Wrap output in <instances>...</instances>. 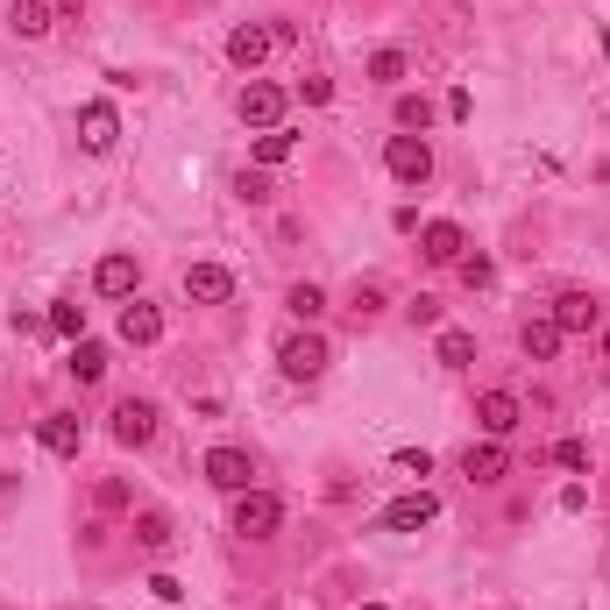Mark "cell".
<instances>
[{
    "mask_svg": "<svg viewBox=\"0 0 610 610\" xmlns=\"http://www.w3.org/2000/svg\"><path fill=\"white\" fill-rule=\"evenodd\" d=\"M383 171H391L405 192H419L426 177H434V142L426 136H391L383 142Z\"/></svg>",
    "mask_w": 610,
    "mask_h": 610,
    "instance_id": "1",
    "label": "cell"
},
{
    "mask_svg": "<svg viewBox=\"0 0 610 610\" xmlns=\"http://www.w3.org/2000/svg\"><path fill=\"white\" fill-rule=\"evenodd\" d=\"M326 362H334V348H326V334H285V348H277V369H285L291 383H312V377H326Z\"/></svg>",
    "mask_w": 610,
    "mask_h": 610,
    "instance_id": "2",
    "label": "cell"
},
{
    "mask_svg": "<svg viewBox=\"0 0 610 610\" xmlns=\"http://www.w3.org/2000/svg\"><path fill=\"white\" fill-rule=\"evenodd\" d=\"M277 526H285V497H271V490H242L234 497V532L242 540H271Z\"/></svg>",
    "mask_w": 610,
    "mask_h": 610,
    "instance_id": "3",
    "label": "cell"
},
{
    "mask_svg": "<svg viewBox=\"0 0 610 610\" xmlns=\"http://www.w3.org/2000/svg\"><path fill=\"white\" fill-rule=\"evenodd\" d=\"M285 107H291V93H285V85H271V79H249L242 100H234V114H242L249 128H285Z\"/></svg>",
    "mask_w": 610,
    "mask_h": 610,
    "instance_id": "4",
    "label": "cell"
},
{
    "mask_svg": "<svg viewBox=\"0 0 610 610\" xmlns=\"http://www.w3.org/2000/svg\"><path fill=\"white\" fill-rule=\"evenodd\" d=\"M107 434L122 440V448H150L157 440V405L150 398H122V405L107 412Z\"/></svg>",
    "mask_w": 610,
    "mask_h": 610,
    "instance_id": "5",
    "label": "cell"
},
{
    "mask_svg": "<svg viewBox=\"0 0 610 610\" xmlns=\"http://www.w3.org/2000/svg\"><path fill=\"white\" fill-rule=\"evenodd\" d=\"M206 483L214 490H228V497H242V490H256V461H249L242 448H206Z\"/></svg>",
    "mask_w": 610,
    "mask_h": 610,
    "instance_id": "6",
    "label": "cell"
},
{
    "mask_svg": "<svg viewBox=\"0 0 610 610\" xmlns=\"http://www.w3.org/2000/svg\"><path fill=\"white\" fill-rule=\"evenodd\" d=\"M475 426H483V440H511L518 426H526V405H518L511 391H483L475 398Z\"/></svg>",
    "mask_w": 610,
    "mask_h": 610,
    "instance_id": "7",
    "label": "cell"
},
{
    "mask_svg": "<svg viewBox=\"0 0 610 610\" xmlns=\"http://www.w3.org/2000/svg\"><path fill=\"white\" fill-rule=\"evenodd\" d=\"M434 518H440L434 490H405V497L383 504V532H419V526H434Z\"/></svg>",
    "mask_w": 610,
    "mask_h": 610,
    "instance_id": "8",
    "label": "cell"
},
{
    "mask_svg": "<svg viewBox=\"0 0 610 610\" xmlns=\"http://www.w3.org/2000/svg\"><path fill=\"white\" fill-rule=\"evenodd\" d=\"M185 299L192 306H228L234 299V271L228 263H185Z\"/></svg>",
    "mask_w": 610,
    "mask_h": 610,
    "instance_id": "9",
    "label": "cell"
},
{
    "mask_svg": "<svg viewBox=\"0 0 610 610\" xmlns=\"http://www.w3.org/2000/svg\"><path fill=\"white\" fill-rule=\"evenodd\" d=\"M136 285H142V263L128 256V249L100 256V271H93V291H100V299H136Z\"/></svg>",
    "mask_w": 610,
    "mask_h": 610,
    "instance_id": "10",
    "label": "cell"
},
{
    "mask_svg": "<svg viewBox=\"0 0 610 610\" xmlns=\"http://www.w3.org/2000/svg\"><path fill=\"white\" fill-rule=\"evenodd\" d=\"M114 136H122V114H114L107 100H85V107H79V142H85L93 157H107Z\"/></svg>",
    "mask_w": 610,
    "mask_h": 610,
    "instance_id": "11",
    "label": "cell"
},
{
    "mask_svg": "<svg viewBox=\"0 0 610 610\" xmlns=\"http://www.w3.org/2000/svg\"><path fill=\"white\" fill-rule=\"evenodd\" d=\"M271 50H277V36H271V28H256V22H242V28L228 36V65L249 71V79H256V65H263Z\"/></svg>",
    "mask_w": 610,
    "mask_h": 610,
    "instance_id": "12",
    "label": "cell"
},
{
    "mask_svg": "<svg viewBox=\"0 0 610 610\" xmlns=\"http://www.w3.org/2000/svg\"><path fill=\"white\" fill-rule=\"evenodd\" d=\"M461 249H469L461 220H426V228H419V256L426 263H461Z\"/></svg>",
    "mask_w": 610,
    "mask_h": 610,
    "instance_id": "13",
    "label": "cell"
},
{
    "mask_svg": "<svg viewBox=\"0 0 610 610\" xmlns=\"http://www.w3.org/2000/svg\"><path fill=\"white\" fill-rule=\"evenodd\" d=\"M461 475H469V483H504V475H511V454H504V440H475V448L461 454Z\"/></svg>",
    "mask_w": 610,
    "mask_h": 610,
    "instance_id": "14",
    "label": "cell"
},
{
    "mask_svg": "<svg viewBox=\"0 0 610 610\" xmlns=\"http://www.w3.org/2000/svg\"><path fill=\"white\" fill-rule=\"evenodd\" d=\"M546 320H554L561 334H589V326L603 320V306L589 299V291H561V299H554V312H546Z\"/></svg>",
    "mask_w": 610,
    "mask_h": 610,
    "instance_id": "15",
    "label": "cell"
},
{
    "mask_svg": "<svg viewBox=\"0 0 610 610\" xmlns=\"http://www.w3.org/2000/svg\"><path fill=\"white\" fill-rule=\"evenodd\" d=\"M122 341L128 348H150V341H163V312L150 299H128L122 306Z\"/></svg>",
    "mask_w": 610,
    "mask_h": 610,
    "instance_id": "16",
    "label": "cell"
},
{
    "mask_svg": "<svg viewBox=\"0 0 610 610\" xmlns=\"http://www.w3.org/2000/svg\"><path fill=\"white\" fill-rule=\"evenodd\" d=\"M36 440H43L50 454H79V448H85V419H79V412H50V419L36 426Z\"/></svg>",
    "mask_w": 610,
    "mask_h": 610,
    "instance_id": "17",
    "label": "cell"
},
{
    "mask_svg": "<svg viewBox=\"0 0 610 610\" xmlns=\"http://www.w3.org/2000/svg\"><path fill=\"white\" fill-rule=\"evenodd\" d=\"M561 341H568V334H561V326L546 320V312L518 326V348H526V362H554V355H561Z\"/></svg>",
    "mask_w": 610,
    "mask_h": 610,
    "instance_id": "18",
    "label": "cell"
},
{
    "mask_svg": "<svg viewBox=\"0 0 610 610\" xmlns=\"http://www.w3.org/2000/svg\"><path fill=\"white\" fill-rule=\"evenodd\" d=\"M8 28H14L22 43H43V36H50V8H43V0H14V8H8Z\"/></svg>",
    "mask_w": 610,
    "mask_h": 610,
    "instance_id": "19",
    "label": "cell"
},
{
    "mask_svg": "<svg viewBox=\"0 0 610 610\" xmlns=\"http://www.w3.org/2000/svg\"><path fill=\"white\" fill-rule=\"evenodd\" d=\"M299 157V136H291V128H263L256 136V163L263 171H277V163H291Z\"/></svg>",
    "mask_w": 610,
    "mask_h": 610,
    "instance_id": "20",
    "label": "cell"
},
{
    "mask_svg": "<svg viewBox=\"0 0 610 610\" xmlns=\"http://www.w3.org/2000/svg\"><path fill=\"white\" fill-rule=\"evenodd\" d=\"M71 377H79V383H100V377H107V348H100V341H71Z\"/></svg>",
    "mask_w": 610,
    "mask_h": 610,
    "instance_id": "21",
    "label": "cell"
},
{
    "mask_svg": "<svg viewBox=\"0 0 610 610\" xmlns=\"http://www.w3.org/2000/svg\"><path fill=\"white\" fill-rule=\"evenodd\" d=\"M398 128H405V136H426V128H434V100L426 93H398Z\"/></svg>",
    "mask_w": 610,
    "mask_h": 610,
    "instance_id": "22",
    "label": "cell"
},
{
    "mask_svg": "<svg viewBox=\"0 0 610 610\" xmlns=\"http://www.w3.org/2000/svg\"><path fill=\"white\" fill-rule=\"evenodd\" d=\"M285 306H291V320H299V326H312V320L326 312V291L306 277V285H291V291H285Z\"/></svg>",
    "mask_w": 610,
    "mask_h": 610,
    "instance_id": "23",
    "label": "cell"
},
{
    "mask_svg": "<svg viewBox=\"0 0 610 610\" xmlns=\"http://www.w3.org/2000/svg\"><path fill=\"white\" fill-rule=\"evenodd\" d=\"M440 362H448V369H469V362H475V334H461V326H440Z\"/></svg>",
    "mask_w": 610,
    "mask_h": 610,
    "instance_id": "24",
    "label": "cell"
},
{
    "mask_svg": "<svg viewBox=\"0 0 610 610\" xmlns=\"http://www.w3.org/2000/svg\"><path fill=\"white\" fill-rule=\"evenodd\" d=\"M136 546L163 554V546H171V518H163V511H136Z\"/></svg>",
    "mask_w": 610,
    "mask_h": 610,
    "instance_id": "25",
    "label": "cell"
},
{
    "mask_svg": "<svg viewBox=\"0 0 610 610\" xmlns=\"http://www.w3.org/2000/svg\"><path fill=\"white\" fill-rule=\"evenodd\" d=\"M405 71H412L405 50H377V57H369V79H377V85H405Z\"/></svg>",
    "mask_w": 610,
    "mask_h": 610,
    "instance_id": "26",
    "label": "cell"
},
{
    "mask_svg": "<svg viewBox=\"0 0 610 610\" xmlns=\"http://www.w3.org/2000/svg\"><path fill=\"white\" fill-rule=\"evenodd\" d=\"M50 334H65V341H85V306L57 299V306H50Z\"/></svg>",
    "mask_w": 610,
    "mask_h": 610,
    "instance_id": "27",
    "label": "cell"
},
{
    "mask_svg": "<svg viewBox=\"0 0 610 610\" xmlns=\"http://www.w3.org/2000/svg\"><path fill=\"white\" fill-rule=\"evenodd\" d=\"M234 192H242V199H249V206H271V199H277V185H271V171H242V177H234Z\"/></svg>",
    "mask_w": 610,
    "mask_h": 610,
    "instance_id": "28",
    "label": "cell"
},
{
    "mask_svg": "<svg viewBox=\"0 0 610 610\" xmlns=\"http://www.w3.org/2000/svg\"><path fill=\"white\" fill-rule=\"evenodd\" d=\"M554 461H561V469H568V475H589V448H583V440H554Z\"/></svg>",
    "mask_w": 610,
    "mask_h": 610,
    "instance_id": "29",
    "label": "cell"
},
{
    "mask_svg": "<svg viewBox=\"0 0 610 610\" xmlns=\"http://www.w3.org/2000/svg\"><path fill=\"white\" fill-rule=\"evenodd\" d=\"M383 306H391V299H383V285H377V277H369V285H355V320H377Z\"/></svg>",
    "mask_w": 610,
    "mask_h": 610,
    "instance_id": "30",
    "label": "cell"
},
{
    "mask_svg": "<svg viewBox=\"0 0 610 610\" xmlns=\"http://www.w3.org/2000/svg\"><path fill=\"white\" fill-rule=\"evenodd\" d=\"M128 504H136V490H128L122 475H107V483H100V511H128Z\"/></svg>",
    "mask_w": 610,
    "mask_h": 610,
    "instance_id": "31",
    "label": "cell"
},
{
    "mask_svg": "<svg viewBox=\"0 0 610 610\" xmlns=\"http://www.w3.org/2000/svg\"><path fill=\"white\" fill-rule=\"evenodd\" d=\"M405 320L412 326H440V299H434V291H419V299L405 306Z\"/></svg>",
    "mask_w": 610,
    "mask_h": 610,
    "instance_id": "32",
    "label": "cell"
},
{
    "mask_svg": "<svg viewBox=\"0 0 610 610\" xmlns=\"http://www.w3.org/2000/svg\"><path fill=\"white\" fill-rule=\"evenodd\" d=\"M490 277H497V271H490V256H461V285H469V291H483Z\"/></svg>",
    "mask_w": 610,
    "mask_h": 610,
    "instance_id": "33",
    "label": "cell"
},
{
    "mask_svg": "<svg viewBox=\"0 0 610 610\" xmlns=\"http://www.w3.org/2000/svg\"><path fill=\"white\" fill-rule=\"evenodd\" d=\"M391 461H398L405 475H434V454H426V448H398Z\"/></svg>",
    "mask_w": 610,
    "mask_h": 610,
    "instance_id": "34",
    "label": "cell"
},
{
    "mask_svg": "<svg viewBox=\"0 0 610 610\" xmlns=\"http://www.w3.org/2000/svg\"><path fill=\"white\" fill-rule=\"evenodd\" d=\"M299 100H306V107H326V100H334V79H306Z\"/></svg>",
    "mask_w": 610,
    "mask_h": 610,
    "instance_id": "35",
    "label": "cell"
},
{
    "mask_svg": "<svg viewBox=\"0 0 610 610\" xmlns=\"http://www.w3.org/2000/svg\"><path fill=\"white\" fill-rule=\"evenodd\" d=\"M150 597H157V603H177L185 589H177V575H150Z\"/></svg>",
    "mask_w": 610,
    "mask_h": 610,
    "instance_id": "36",
    "label": "cell"
},
{
    "mask_svg": "<svg viewBox=\"0 0 610 610\" xmlns=\"http://www.w3.org/2000/svg\"><path fill=\"white\" fill-rule=\"evenodd\" d=\"M603 362H610V326H603Z\"/></svg>",
    "mask_w": 610,
    "mask_h": 610,
    "instance_id": "37",
    "label": "cell"
},
{
    "mask_svg": "<svg viewBox=\"0 0 610 610\" xmlns=\"http://www.w3.org/2000/svg\"><path fill=\"white\" fill-rule=\"evenodd\" d=\"M362 610H391V603H362Z\"/></svg>",
    "mask_w": 610,
    "mask_h": 610,
    "instance_id": "38",
    "label": "cell"
},
{
    "mask_svg": "<svg viewBox=\"0 0 610 610\" xmlns=\"http://www.w3.org/2000/svg\"><path fill=\"white\" fill-rule=\"evenodd\" d=\"M0 192H8V185H0Z\"/></svg>",
    "mask_w": 610,
    "mask_h": 610,
    "instance_id": "39",
    "label": "cell"
}]
</instances>
